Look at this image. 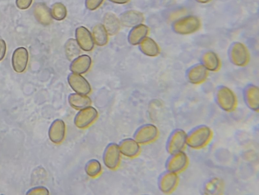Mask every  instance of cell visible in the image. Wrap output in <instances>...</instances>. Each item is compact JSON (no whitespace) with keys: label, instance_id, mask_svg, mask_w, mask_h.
I'll use <instances>...</instances> for the list:
<instances>
[{"label":"cell","instance_id":"1","mask_svg":"<svg viewBox=\"0 0 259 195\" xmlns=\"http://www.w3.org/2000/svg\"><path fill=\"white\" fill-rule=\"evenodd\" d=\"M29 53L24 47L16 49L13 52L12 64L15 72L23 73L27 68L29 61Z\"/></svg>","mask_w":259,"mask_h":195},{"label":"cell","instance_id":"3","mask_svg":"<svg viewBox=\"0 0 259 195\" xmlns=\"http://www.w3.org/2000/svg\"><path fill=\"white\" fill-rule=\"evenodd\" d=\"M32 2V0H16L17 7L22 10L28 9Z\"/></svg>","mask_w":259,"mask_h":195},{"label":"cell","instance_id":"5","mask_svg":"<svg viewBox=\"0 0 259 195\" xmlns=\"http://www.w3.org/2000/svg\"><path fill=\"white\" fill-rule=\"evenodd\" d=\"M6 53V44L2 39H0V61H2L5 56Z\"/></svg>","mask_w":259,"mask_h":195},{"label":"cell","instance_id":"4","mask_svg":"<svg viewBox=\"0 0 259 195\" xmlns=\"http://www.w3.org/2000/svg\"><path fill=\"white\" fill-rule=\"evenodd\" d=\"M47 195L48 192L47 190L43 187L33 188L28 192L27 195Z\"/></svg>","mask_w":259,"mask_h":195},{"label":"cell","instance_id":"2","mask_svg":"<svg viewBox=\"0 0 259 195\" xmlns=\"http://www.w3.org/2000/svg\"><path fill=\"white\" fill-rule=\"evenodd\" d=\"M48 11L45 6L37 4L34 8V14L36 20L42 24H45L49 19Z\"/></svg>","mask_w":259,"mask_h":195}]
</instances>
